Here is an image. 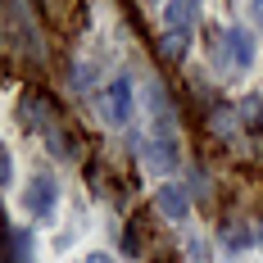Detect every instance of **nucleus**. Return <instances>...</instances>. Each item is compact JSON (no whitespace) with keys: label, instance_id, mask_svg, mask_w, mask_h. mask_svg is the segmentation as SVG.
<instances>
[{"label":"nucleus","instance_id":"12","mask_svg":"<svg viewBox=\"0 0 263 263\" xmlns=\"http://www.w3.org/2000/svg\"><path fill=\"white\" fill-rule=\"evenodd\" d=\"M0 177H5V186L14 182V155L9 150H0Z\"/></svg>","mask_w":263,"mask_h":263},{"label":"nucleus","instance_id":"5","mask_svg":"<svg viewBox=\"0 0 263 263\" xmlns=\"http://www.w3.org/2000/svg\"><path fill=\"white\" fill-rule=\"evenodd\" d=\"M222 54H227V64L250 68V64H254V36H250L240 23H232L227 32H222Z\"/></svg>","mask_w":263,"mask_h":263},{"label":"nucleus","instance_id":"10","mask_svg":"<svg viewBox=\"0 0 263 263\" xmlns=\"http://www.w3.org/2000/svg\"><path fill=\"white\" fill-rule=\"evenodd\" d=\"M5 263H32V245H27L23 232L9 227V240H5Z\"/></svg>","mask_w":263,"mask_h":263},{"label":"nucleus","instance_id":"4","mask_svg":"<svg viewBox=\"0 0 263 263\" xmlns=\"http://www.w3.org/2000/svg\"><path fill=\"white\" fill-rule=\"evenodd\" d=\"M18 118L27 123V132H36V136H46V141L59 132V118H54L50 100H46L41 91H27L23 100H18Z\"/></svg>","mask_w":263,"mask_h":263},{"label":"nucleus","instance_id":"13","mask_svg":"<svg viewBox=\"0 0 263 263\" xmlns=\"http://www.w3.org/2000/svg\"><path fill=\"white\" fill-rule=\"evenodd\" d=\"M91 78H96L91 64H78V68H73V86H91Z\"/></svg>","mask_w":263,"mask_h":263},{"label":"nucleus","instance_id":"14","mask_svg":"<svg viewBox=\"0 0 263 263\" xmlns=\"http://www.w3.org/2000/svg\"><path fill=\"white\" fill-rule=\"evenodd\" d=\"M86 263H114V259H109L105 250H96V254H86Z\"/></svg>","mask_w":263,"mask_h":263},{"label":"nucleus","instance_id":"15","mask_svg":"<svg viewBox=\"0 0 263 263\" xmlns=\"http://www.w3.org/2000/svg\"><path fill=\"white\" fill-rule=\"evenodd\" d=\"M250 18H259V23H263V0H254V5H250Z\"/></svg>","mask_w":263,"mask_h":263},{"label":"nucleus","instance_id":"2","mask_svg":"<svg viewBox=\"0 0 263 263\" xmlns=\"http://www.w3.org/2000/svg\"><path fill=\"white\" fill-rule=\"evenodd\" d=\"M136 155H141V168L145 173H177L182 168L177 136H145V141H136Z\"/></svg>","mask_w":263,"mask_h":263},{"label":"nucleus","instance_id":"6","mask_svg":"<svg viewBox=\"0 0 263 263\" xmlns=\"http://www.w3.org/2000/svg\"><path fill=\"white\" fill-rule=\"evenodd\" d=\"M155 204H159L163 218H177V222H182V218H191V191L168 182V186H159V191H155Z\"/></svg>","mask_w":263,"mask_h":263},{"label":"nucleus","instance_id":"1","mask_svg":"<svg viewBox=\"0 0 263 263\" xmlns=\"http://www.w3.org/2000/svg\"><path fill=\"white\" fill-rule=\"evenodd\" d=\"M100 114H105L109 127H127L132 114H136V86H132V78H114L100 91Z\"/></svg>","mask_w":263,"mask_h":263},{"label":"nucleus","instance_id":"8","mask_svg":"<svg viewBox=\"0 0 263 263\" xmlns=\"http://www.w3.org/2000/svg\"><path fill=\"white\" fill-rule=\"evenodd\" d=\"M186 46H191V32H163L159 36V59L177 64V59H186Z\"/></svg>","mask_w":263,"mask_h":263},{"label":"nucleus","instance_id":"7","mask_svg":"<svg viewBox=\"0 0 263 263\" xmlns=\"http://www.w3.org/2000/svg\"><path fill=\"white\" fill-rule=\"evenodd\" d=\"M163 18H168V32H191L195 18H200V5H191V0H182V5H163Z\"/></svg>","mask_w":263,"mask_h":263},{"label":"nucleus","instance_id":"3","mask_svg":"<svg viewBox=\"0 0 263 263\" xmlns=\"http://www.w3.org/2000/svg\"><path fill=\"white\" fill-rule=\"evenodd\" d=\"M54 204H59V182H54L50 173H36V177L23 186V209L32 213L36 222H50Z\"/></svg>","mask_w":263,"mask_h":263},{"label":"nucleus","instance_id":"9","mask_svg":"<svg viewBox=\"0 0 263 263\" xmlns=\"http://www.w3.org/2000/svg\"><path fill=\"white\" fill-rule=\"evenodd\" d=\"M218 236H222L227 250H245V245H254V232H250L245 222H222V227H218Z\"/></svg>","mask_w":263,"mask_h":263},{"label":"nucleus","instance_id":"11","mask_svg":"<svg viewBox=\"0 0 263 263\" xmlns=\"http://www.w3.org/2000/svg\"><path fill=\"white\" fill-rule=\"evenodd\" d=\"M240 118H250V123H259V118H263V100H259V96L240 100Z\"/></svg>","mask_w":263,"mask_h":263}]
</instances>
